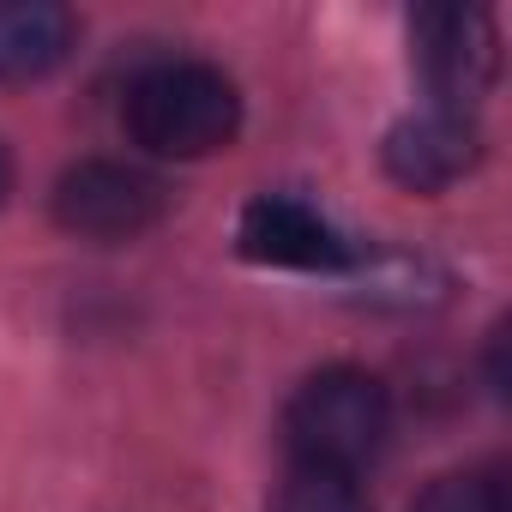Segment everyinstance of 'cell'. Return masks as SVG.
Segmentation results:
<instances>
[{
    "label": "cell",
    "instance_id": "cell-1",
    "mask_svg": "<svg viewBox=\"0 0 512 512\" xmlns=\"http://www.w3.org/2000/svg\"><path fill=\"white\" fill-rule=\"evenodd\" d=\"M121 127L151 157L199 163L241 133V97H235L229 73H217L205 61H163L127 85Z\"/></svg>",
    "mask_w": 512,
    "mask_h": 512
},
{
    "label": "cell",
    "instance_id": "cell-2",
    "mask_svg": "<svg viewBox=\"0 0 512 512\" xmlns=\"http://www.w3.org/2000/svg\"><path fill=\"white\" fill-rule=\"evenodd\" d=\"M392 434V398L368 368H320L284 404V452L308 470L356 476Z\"/></svg>",
    "mask_w": 512,
    "mask_h": 512
},
{
    "label": "cell",
    "instance_id": "cell-3",
    "mask_svg": "<svg viewBox=\"0 0 512 512\" xmlns=\"http://www.w3.org/2000/svg\"><path fill=\"white\" fill-rule=\"evenodd\" d=\"M55 223L73 235V241H97V247H115V241H139L151 235L163 217H169V187L139 169V163H121V157H85L73 163L55 193Z\"/></svg>",
    "mask_w": 512,
    "mask_h": 512
},
{
    "label": "cell",
    "instance_id": "cell-4",
    "mask_svg": "<svg viewBox=\"0 0 512 512\" xmlns=\"http://www.w3.org/2000/svg\"><path fill=\"white\" fill-rule=\"evenodd\" d=\"M410 49L434 109L470 115L500 79V31L482 7H422L410 19Z\"/></svg>",
    "mask_w": 512,
    "mask_h": 512
},
{
    "label": "cell",
    "instance_id": "cell-5",
    "mask_svg": "<svg viewBox=\"0 0 512 512\" xmlns=\"http://www.w3.org/2000/svg\"><path fill=\"white\" fill-rule=\"evenodd\" d=\"M235 241H241L247 260L284 266V272H338V266H350V241L296 193H260L241 211Z\"/></svg>",
    "mask_w": 512,
    "mask_h": 512
},
{
    "label": "cell",
    "instance_id": "cell-6",
    "mask_svg": "<svg viewBox=\"0 0 512 512\" xmlns=\"http://www.w3.org/2000/svg\"><path fill=\"white\" fill-rule=\"evenodd\" d=\"M482 157V127L458 109H422V115H404L386 145H380V163L398 187L410 193H446L452 181H464Z\"/></svg>",
    "mask_w": 512,
    "mask_h": 512
},
{
    "label": "cell",
    "instance_id": "cell-7",
    "mask_svg": "<svg viewBox=\"0 0 512 512\" xmlns=\"http://www.w3.org/2000/svg\"><path fill=\"white\" fill-rule=\"evenodd\" d=\"M79 43V19L61 0H0V85L49 79Z\"/></svg>",
    "mask_w": 512,
    "mask_h": 512
},
{
    "label": "cell",
    "instance_id": "cell-8",
    "mask_svg": "<svg viewBox=\"0 0 512 512\" xmlns=\"http://www.w3.org/2000/svg\"><path fill=\"white\" fill-rule=\"evenodd\" d=\"M266 512H374L368 488L344 470H308V464H290V476L278 482L272 506Z\"/></svg>",
    "mask_w": 512,
    "mask_h": 512
},
{
    "label": "cell",
    "instance_id": "cell-9",
    "mask_svg": "<svg viewBox=\"0 0 512 512\" xmlns=\"http://www.w3.org/2000/svg\"><path fill=\"white\" fill-rule=\"evenodd\" d=\"M410 512H506V482L494 470H452V476H434Z\"/></svg>",
    "mask_w": 512,
    "mask_h": 512
},
{
    "label": "cell",
    "instance_id": "cell-10",
    "mask_svg": "<svg viewBox=\"0 0 512 512\" xmlns=\"http://www.w3.org/2000/svg\"><path fill=\"white\" fill-rule=\"evenodd\" d=\"M7 193H13V157H7V145H0V205H7Z\"/></svg>",
    "mask_w": 512,
    "mask_h": 512
}]
</instances>
